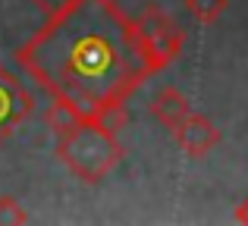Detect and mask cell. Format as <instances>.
Instances as JSON below:
<instances>
[{"instance_id":"obj_1","label":"cell","mask_w":248,"mask_h":226,"mask_svg":"<svg viewBox=\"0 0 248 226\" xmlns=\"http://www.w3.org/2000/svg\"><path fill=\"white\" fill-rule=\"evenodd\" d=\"M16 63L82 120L126 104L157 73L116 0H73L16 50Z\"/></svg>"},{"instance_id":"obj_2","label":"cell","mask_w":248,"mask_h":226,"mask_svg":"<svg viewBox=\"0 0 248 226\" xmlns=\"http://www.w3.org/2000/svg\"><path fill=\"white\" fill-rule=\"evenodd\" d=\"M123 154L126 148L120 145L116 132L107 129L101 120H79L66 135H60V145H57V157L63 160V166L88 185L113 173Z\"/></svg>"},{"instance_id":"obj_3","label":"cell","mask_w":248,"mask_h":226,"mask_svg":"<svg viewBox=\"0 0 248 226\" xmlns=\"http://www.w3.org/2000/svg\"><path fill=\"white\" fill-rule=\"evenodd\" d=\"M135 31L157 73L167 69L173 60H179L182 47H186V29L173 16H167L160 6H148L141 16H135Z\"/></svg>"},{"instance_id":"obj_4","label":"cell","mask_w":248,"mask_h":226,"mask_svg":"<svg viewBox=\"0 0 248 226\" xmlns=\"http://www.w3.org/2000/svg\"><path fill=\"white\" fill-rule=\"evenodd\" d=\"M35 113V98L6 66H0V145L16 135L29 116Z\"/></svg>"},{"instance_id":"obj_5","label":"cell","mask_w":248,"mask_h":226,"mask_svg":"<svg viewBox=\"0 0 248 226\" xmlns=\"http://www.w3.org/2000/svg\"><path fill=\"white\" fill-rule=\"evenodd\" d=\"M170 132H173L176 145H179L188 157H204L207 151H214V148L220 145V129L214 126L207 116H201V113H195V110L188 113L179 126L170 129Z\"/></svg>"},{"instance_id":"obj_6","label":"cell","mask_w":248,"mask_h":226,"mask_svg":"<svg viewBox=\"0 0 248 226\" xmlns=\"http://www.w3.org/2000/svg\"><path fill=\"white\" fill-rule=\"evenodd\" d=\"M151 113L157 116V120L164 122L167 129H173V126H179V122L186 120L188 113H192V104H188V98L179 91V88L167 85V88H160V91L154 94V101H151Z\"/></svg>"},{"instance_id":"obj_7","label":"cell","mask_w":248,"mask_h":226,"mask_svg":"<svg viewBox=\"0 0 248 226\" xmlns=\"http://www.w3.org/2000/svg\"><path fill=\"white\" fill-rule=\"evenodd\" d=\"M79 120H82V116L76 113L73 107L66 104V101H57V98H54V104L47 107V113H44V122H47V129H50V132H57V135H66Z\"/></svg>"},{"instance_id":"obj_8","label":"cell","mask_w":248,"mask_h":226,"mask_svg":"<svg viewBox=\"0 0 248 226\" xmlns=\"http://www.w3.org/2000/svg\"><path fill=\"white\" fill-rule=\"evenodd\" d=\"M226 6H230V0H186V10L201 25H214L226 13Z\"/></svg>"},{"instance_id":"obj_9","label":"cell","mask_w":248,"mask_h":226,"mask_svg":"<svg viewBox=\"0 0 248 226\" xmlns=\"http://www.w3.org/2000/svg\"><path fill=\"white\" fill-rule=\"evenodd\" d=\"M22 223H29L25 208L13 195H0V226H22Z\"/></svg>"},{"instance_id":"obj_10","label":"cell","mask_w":248,"mask_h":226,"mask_svg":"<svg viewBox=\"0 0 248 226\" xmlns=\"http://www.w3.org/2000/svg\"><path fill=\"white\" fill-rule=\"evenodd\" d=\"M31 3H35L38 10H41L44 16L50 19V16H57V13H63L69 3H73V0H31Z\"/></svg>"},{"instance_id":"obj_11","label":"cell","mask_w":248,"mask_h":226,"mask_svg":"<svg viewBox=\"0 0 248 226\" xmlns=\"http://www.w3.org/2000/svg\"><path fill=\"white\" fill-rule=\"evenodd\" d=\"M236 223H245V226H248V198L236 208Z\"/></svg>"}]
</instances>
